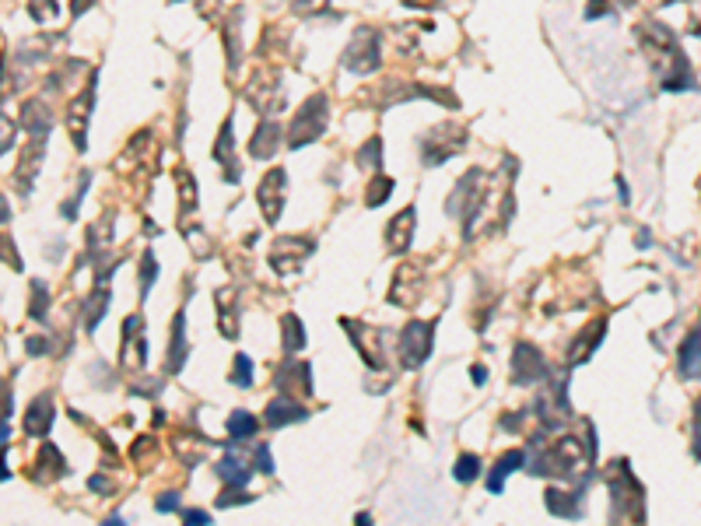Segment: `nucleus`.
Masks as SVG:
<instances>
[{"mask_svg": "<svg viewBox=\"0 0 701 526\" xmlns=\"http://www.w3.org/2000/svg\"><path fill=\"white\" fill-rule=\"evenodd\" d=\"M327 116H330V102H327V95H312L309 102H302V109L291 116L288 144H291V148H305V144L319 141V137H323V130H327Z\"/></svg>", "mask_w": 701, "mask_h": 526, "instance_id": "nucleus-1", "label": "nucleus"}, {"mask_svg": "<svg viewBox=\"0 0 701 526\" xmlns=\"http://www.w3.org/2000/svg\"><path fill=\"white\" fill-rule=\"evenodd\" d=\"M379 56H382V39H379V32L375 29H358L351 42H347V49H344V67L347 71H354V74H372L375 67H379Z\"/></svg>", "mask_w": 701, "mask_h": 526, "instance_id": "nucleus-2", "label": "nucleus"}, {"mask_svg": "<svg viewBox=\"0 0 701 526\" xmlns=\"http://www.w3.org/2000/svg\"><path fill=\"white\" fill-rule=\"evenodd\" d=\"M431 344H435V323H411L404 333H400V362L404 368H421L431 355Z\"/></svg>", "mask_w": 701, "mask_h": 526, "instance_id": "nucleus-3", "label": "nucleus"}, {"mask_svg": "<svg viewBox=\"0 0 701 526\" xmlns=\"http://www.w3.org/2000/svg\"><path fill=\"white\" fill-rule=\"evenodd\" d=\"M547 375H551L547 358L536 351L533 344H519L516 355H512V379H516V386H533V383H543Z\"/></svg>", "mask_w": 701, "mask_h": 526, "instance_id": "nucleus-4", "label": "nucleus"}, {"mask_svg": "<svg viewBox=\"0 0 701 526\" xmlns=\"http://www.w3.org/2000/svg\"><path fill=\"white\" fill-rule=\"evenodd\" d=\"M285 197H288V172L285 168H270L260 183V207H263V218L267 225H274L281 218V207H285Z\"/></svg>", "mask_w": 701, "mask_h": 526, "instance_id": "nucleus-5", "label": "nucleus"}, {"mask_svg": "<svg viewBox=\"0 0 701 526\" xmlns=\"http://www.w3.org/2000/svg\"><path fill=\"white\" fill-rule=\"evenodd\" d=\"M463 144H466V133H463V130H456V126H439L435 133L424 137V165L449 162Z\"/></svg>", "mask_w": 701, "mask_h": 526, "instance_id": "nucleus-6", "label": "nucleus"}, {"mask_svg": "<svg viewBox=\"0 0 701 526\" xmlns=\"http://www.w3.org/2000/svg\"><path fill=\"white\" fill-rule=\"evenodd\" d=\"M312 249H316L312 239H277L270 249V263H274L277 274H291V270L302 267L305 256H312Z\"/></svg>", "mask_w": 701, "mask_h": 526, "instance_id": "nucleus-7", "label": "nucleus"}, {"mask_svg": "<svg viewBox=\"0 0 701 526\" xmlns=\"http://www.w3.org/2000/svg\"><path fill=\"white\" fill-rule=\"evenodd\" d=\"M309 418V410L298 404L291 393H281V397H274L270 404H267V414H263V421H267V428H285L291 421H305Z\"/></svg>", "mask_w": 701, "mask_h": 526, "instance_id": "nucleus-8", "label": "nucleus"}, {"mask_svg": "<svg viewBox=\"0 0 701 526\" xmlns=\"http://www.w3.org/2000/svg\"><path fill=\"white\" fill-rule=\"evenodd\" d=\"M414 225H417V211L414 207H404L400 214H393V221L386 225V243H389V253H404L414 239Z\"/></svg>", "mask_w": 701, "mask_h": 526, "instance_id": "nucleus-9", "label": "nucleus"}, {"mask_svg": "<svg viewBox=\"0 0 701 526\" xmlns=\"http://www.w3.org/2000/svg\"><path fill=\"white\" fill-rule=\"evenodd\" d=\"M421 270L411 267V263H404L400 270H396V278H393V291H389V298L396 302V305H414L417 302V295H421Z\"/></svg>", "mask_w": 701, "mask_h": 526, "instance_id": "nucleus-10", "label": "nucleus"}, {"mask_svg": "<svg viewBox=\"0 0 701 526\" xmlns=\"http://www.w3.org/2000/svg\"><path fill=\"white\" fill-rule=\"evenodd\" d=\"M277 148H281V126L274 120L260 123L256 133H252V141H249V155L252 158H274Z\"/></svg>", "mask_w": 701, "mask_h": 526, "instance_id": "nucleus-11", "label": "nucleus"}, {"mask_svg": "<svg viewBox=\"0 0 701 526\" xmlns=\"http://www.w3.org/2000/svg\"><path fill=\"white\" fill-rule=\"evenodd\" d=\"M91 98H95V84H88L81 95L71 102V113H67V123H71V133H74V144L84 151V126H88V116H91Z\"/></svg>", "mask_w": 701, "mask_h": 526, "instance_id": "nucleus-12", "label": "nucleus"}, {"mask_svg": "<svg viewBox=\"0 0 701 526\" xmlns=\"http://www.w3.org/2000/svg\"><path fill=\"white\" fill-rule=\"evenodd\" d=\"M214 162L225 168V179L228 183H239V165H235V148H232V120H225L221 126V137H218V144H214Z\"/></svg>", "mask_w": 701, "mask_h": 526, "instance_id": "nucleus-13", "label": "nucleus"}, {"mask_svg": "<svg viewBox=\"0 0 701 526\" xmlns=\"http://www.w3.org/2000/svg\"><path fill=\"white\" fill-rule=\"evenodd\" d=\"M680 375L684 379H701V323L680 344Z\"/></svg>", "mask_w": 701, "mask_h": 526, "instance_id": "nucleus-14", "label": "nucleus"}, {"mask_svg": "<svg viewBox=\"0 0 701 526\" xmlns=\"http://www.w3.org/2000/svg\"><path fill=\"white\" fill-rule=\"evenodd\" d=\"M519 467H526V452L523 449H508L501 460H498L495 467H491V477H488V491L491 495H501V487H505V477L508 474H516Z\"/></svg>", "mask_w": 701, "mask_h": 526, "instance_id": "nucleus-15", "label": "nucleus"}, {"mask_svg": "<svg viewBox=\"0 0 701 526\" xmlns=\"http://www.w3.org/2000/svg\"><path fill=\"white\" fill-rule=\"evenodd\" d=\"M578 498H582V491H558V487H551L547 495H543V505H547V512L551 516H561V520H575L578 516Z\"/></svg>", "mask_w": 701, "mask_h": 526, "instance_id": "nucleus-16", "label": "nucleus"}, {"mask_svg": "<svg viewBox=\"0 0 701 526\" xmlns=\"http://www.w3.org/2000/svg\"><path fill=\"white\" fill-rule=\"evenodd\" d=\"M49 425H53V400H49V393H42V397H36L32 410L25 414V432L29 435H46Z\"/></svg>", "mask_w": 701, "mask_h": 526, "instance_id": "nucleus-17", "label": "nucleus"}, {"mask_svg": "<svg viewBox=\"0 0 701 526\" xmlns=\"http://www.w3.org/2000/svg\"><path fill=\"white\" fill-rule=\"evenodd\" d=\"M186 365V313L175 316L172 323V344H168V372H179Z\"/></svg>", "mask_w": 701, "mask_h": 526, "instance_id": "nucleus-18", "label": "nucleus"}, {"mask_svg": "<svg viewBox=\"0 0 701 526\" xmlns=\"http://www.w3.org/2000/svg\"><path fill=\"white\" fill-rule=\"evenodd\" d=\"M214 474H218V477H221V481H225L228 487H246L249 485V474H252V470H249L239 456H225L221 463H214Z\"/></svg>", "mask_w": 701, "mask_h": 526, "instance_id": "nucleus-19", "label": "nucleus"}, {"mask_svg": "<svg viewBox=\"0 0 701 526\" xmlns=\"http://www.w3.org/2000/svg\"><path fill=\"white\" fill-rule=\"evenodd\" d=\"M256 428H260V421H256V418H252L249 410H242V407H239V410H235V414L228 418V435H232V439H228V445L235 449L239 442L252 439V435H256Z\"/></svg>", "mask_w": 701, "mask_h": 526, "instance_id": "nucleus-20", "label": "nucleus"}, {"mask_svg": "<svg viewBox=\"0 0 701 526\" xmlns=\"http://www.w3.org/2000/svg\"><path fill=\"white\" fill-rule=\"evenodd\" d=\"M607 337V320H596V323H589V330L582 333V340L572 344V362H585L593 351H596V344Z\"/></svg>", "mask_w": 701, "mask_h": 526, "instance_id": "nucleus-21", "label": "nucleus"}, {"mask_svg": "<svg viewBox=\"0 0 701 526\" xmlns=\"http://www.w3.org/2000/svg\"><path fill=\"white\" fill-rule=\"evenodd\" d=\"M175 179H179V225H183V221H190L193 211H197V183H193V176L183 172V168H179Z\"/></svg>", "mask_w": 701, "mask_h": 526, "instance_id": "nucleus-22", "label": "nucleus"}, {"mask_svg": "<svg viewBox=\"0 0 701 526\" xmlns=\"http://www.w3.org/2000/svg\"><path fill=\"white\" fill-rule=\"evenodd\" d=\"M281 330H285V355H298L302 348H305V330H302V320L288 313L285 320H281Z\"/></svg>", "mask_w": 701, "mask_h": 526, "instance_id": "nucleus-23", "label": "nucleus"}, {"mask_svg": "<svg viewBox=\"0 0 701 526\" xmlns=\"http://www.w3.org/2000/svg\"><path fill=\"white\" fill-rule=\"evenodd\" d=\"M39 467H46V474H42V481H49V477H60V474L67 470V463H63V456H60V449H56V445H53V442H42Z\"/></svg>", "mask_w": 701, "mask_h": 526, "instance_id": "nucleus-24", "label": "nucleus"}, {"mask_svg": "<svg viewBox=\"0 0 701 526\" xmlns=\"http://www.w3.org/2000/svg\"><path fill=\"white\" fill-rule=\"evenodd\" d=\"M389 193H393V179L389 176H375L369 183V193H365V207H379V203H386L389 201Z\"/></svg>", "mask_w": 701, "mask_h": 526, "instance_id": "nucleus-25", "label": "nucleus"}, {"mask_svg": "<svg viewBox=\"0 0 701 526\" xmlns=\"http://www.w3.org/2000/svg\"><path fill=\"white\" fill-rule=\"evenodd\" d=\"M358 165H365V168H379L382 165V137H369L358 148Z\"/></svg>", "mask_w": 701, "mask_h": 526, "instance_id": "nucleus-26", "label": "nucleus"}, {"mask_svg": "<svg viewBox=\"0 0 701 526\" xmlns=\"http://www.w3.org/2000/svg\"><path fill=\"white\" fill-rule=\"evenodd\" d=\"M456 481H463V485H470V481H477V474H481V460L474 456V452H463L459 460H456Z\"/></svg>", "mask_w": 701, "mask_h": 526, "instance_id": "nucleus-27", "label": "nucleus"}, {"mask_svg": "<svg viewBox=\"0 0 701 526\" xmlns=\"http://www.w3.org/2000/svg\"><path fill=\"white\" fill-rule=\"evenodd\" d=\"M155 278H158V260H155V253L148 249V253H144V263H140V298H148Z\"/></svg>", "mask_w": 701, "mask_h": 526, "instance_id": "nucleus-28", "label": "nucleus"}, {"mask_svg": "<svg viewBox=\"0 0 701 526\" xmlns=\"http://www.w3.org/2000/svg\"><path fill=\"white\" fill-rule=\"evenodd\" d=\"M232 383H235V386H242V390L252 386V362H249V355H235V365H232Z\"/></svg>", "mask_w": 701, "mask_h": 526, "instance_id": "nucleus-29", "label": "nucleus"}, {"mask_svg": "<svg viewBox=\"0 0 701 526\" xmlns=\"http://www.w3.org/2000/svg\"><path fill=\"white\" fill-rule=\"evenodd\" d=\"M252 470H260V474H274V456H270V449L260 442L252 449Z\"/></svg>", "mask_w": 701, "mask_h": 526, "instance_id": "nucleus-30", "label": "nucleus"}, {"mask_svg": "<svg viewBox=\"0 0 701 526\" xmlns=\"http://www.w3.org/2000/svg\"><path fill=\"white\" fill-rule=\"evenodd\" d=\"M46 295H49L46 284H39V281L32 284V298H36V302H32V320H42V313H46Z\"/></svg>", "mask_w": 701, "mask_h": 526, "instance_id": "nucleus-31", "label": "nucleus"}, {"mask_svg": "<svg viewBox=\"0 0 701 526\" xmlns=\"http://www.w3.org/2000/svg\"><path fill=\"white\" fill-rule=\"evenodd\" d=\"M53 11H56V4H53V0H32V14H36V21H49V18H53Z\"/></svg>", "mask_w": 701, "mask_h": 526, "instance_id": "nucleus-32", "label": "nucleus"}, {"mask_svg": "<svg viewBox=\"0 0 701 526\" xmlns=\"http://www.w3.org/2000/svg\"><path fill=\"white\" fill-rule=\"evenodd\" d=\"M235 502H252V495H239V487H228V491L218 498V509H228V505H235Z\"/></svg>", "mask_w": 701, "mask_h": 526, "instance_id": "nucleus-33", "label": "nucleus"}, {"mask_svg": "<svg viewBox=\"0 0 701 526\" xmlns=\"http://www.w3.org/2000/svg\"><path fill=\"white\" fill-rule=\"evenodd\" d=\"M179 516H183V523H190V526L210 523V516H207L204 509H179Z\"/></svg>", "mask_w": 701, "mask_h": 526, "instance_id": "nucleus-34", "label": "nucleus"}, {"mask_svg": "<svg viewBox=\"0 0 701 526\" xmlns=\"http://www.w3.org/2000/svg\"><path fill=\"white\" fill-rule=\"evenodd\" d=\"M11 144H14V123L0 116V155H4V151H7Z\"/></svg>", "mask_w": 701, "mask_h": 526, "instance_id": "nucleus-35", "label": "nucleus"}, {"mask_svg": "<svg viewBox=\"0 0 701 526\" xmlns=\"http://www.w3.org/2000/svg\"><path fill=\"white\" fill-rule=\"evenodd\" d=\"M155 509H158V512H175V509H179V495H175V491H165V495L155 502Z\"/></svg>", "mask_w": 701, "mask_h": 526, "instance_id": "nucleus-36", "label": "nucleus"}, {"mask_svg": "<svg viewBox=\"0 0 701 526\" xmlns=\"http://www.w3.org/2000/svg\"><path fill=\"white\" fill-rule=\"evenodd\" d=\"M330 0H295V11H302V14H312V11H319V7H327Z\"/></svg>", "mask_w": 701, "mask_h": 526, "instance_id": "nucleus-37", "label": "nucleus"}, {"mask_svg": "<svg viewBox=\"0 0 701 526\" xmlns=\"http://www.w3.org/2000/svg\"><path fill=\"white\" fill-rule=\"evenodd\" d=\"M600 14H610V7H607L603 0H589V11H585V18L593 21V18H600Z\"/></svg>", "mask_w": 701, "mask_h": 526, "instance_id": "nucleus-38", "label": "nucleus"}, {"mask_svg": "<svg viewBox=\"0 0 701 526\" xmlns=\"http://www.w3.org/2000/svg\"><path fill=\"white\" fill-rule=\"evenodd\" d=\"M88 487H91V491H113V481H109V477H102V474H95V477L88 481Z\"/></svg>", "mask_w": 701, "mask_h": 526, "instance_id": "nucleus-39", "label": "nucleus"}, {"mask_svg": "<svg viewBox=\"0 0 701 526\" xmlns=\"http://www.w3.org/2000/svg\"><path fill=\"white\" fill-rule=\"evenodd\" d=\"M29 351H32V355H39V351L46 355V351H49V340H39V337H32V340H29Z\"/></svg>", "mask_w": 701, "mask_h": 526, "instance_id": "nucleus-40", "label": "nucleus"}, {"mask_svg": "<svg viewBox=\"0 0 701 526\" xmlns=\"http://www.w3.org/2000/svg\"><path fill=\"white\" fill-rule=\"evenodd\" d=\"M470 375H474V383L481 386V383L488 379V368H484V365H474V368H470Z\"/></svg>", "mask_w": 701, "mask_h": 526, "instance_id": "nucleus-41", "label": "nucleus"}, {"mask_svg": "<svg viewBox=\"0 0 701 526\" xmlns=\"http://www.w3.org/2000/svg\"><path fill=\"white\" fill-rule=\"evenodd\" d=\"M88 7H91V0H74V4H71V14L78 18V14H84Z\"/></svg>", "mask_w": 701, "mask_h": 526, "instance_id": "nucleus-42", "label": "nucleus"}, {"mask_svg": "<svg viewBox=\"0 0 701 526\" xmlns=\"http://www.w3.org/2000/svg\"><path fill=\"white\" fill-rule=\"evenodd\" d=\"M407 7H431V4H439V0H404Z\"/></svg>", "mask_w": 701, "mask_h": 526, "instance_id": "nucleus-43", "label": "nucleus"}, {"mask_svg": "<svg viewBox=\"0 0 701 526\" xmlns=\"http://www.w3.org/2000/svg\"><path fill=\"white\" fill-rule=\"evenodd\" d=\"M618 186H620V203H628V201H631V193H628V183H624V179H618Z\"/></svg>", "mask_w": 701, "mask_h": 526, "instance_id": "nucleus-44", "label": "nucleus"}]
</instances>
